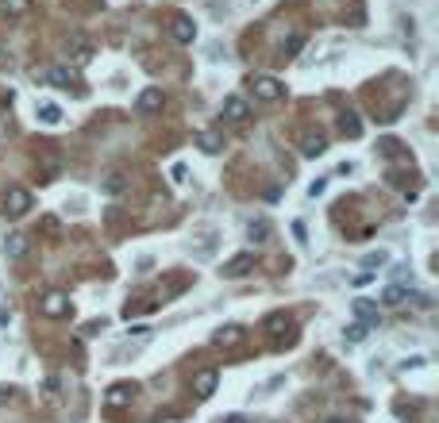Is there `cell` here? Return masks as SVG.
Returning <instances> with one entry per match:
<instances>
[{"label": "cell", "instance_id": "cell-9", "mask_svg": "<svg viewBox=\"0 0 439 423\" xmlns=\"http://www.w3.org/2000/svg\"><path fill=\"white\" fill-rule=\"evenodd\" d=\"M170 35H174L177 42H193L197 39V24H193L189 16H177L174 24H170Z\"/></svg>", "mask_w": 439, "mask_h": 423}, {"label": "cell", "instance_id": "cell-25", "mask_svg": "<svg viewBox=\"0 0 439 423\" xmlns=\"http://www.w3.org/2000/svg\"><path fill=\"white\" fill-rule=\"evenodd\" d=\"M385 262H390V254H385V250H374V254H366V266H385Z\"/></svg>", "mask_w": 439, "mask_h": 423}, {"label": "cell", "instance_id": "cell-3", "mask_svg": "<svg viewBox=\"0 0 439 423\" xmlns=\"http://www.w3.org/2000/svg\"><path fill=\"white\" fill-rule=\"evenodd\" d=\"M27 208H31V192L19 189V185H12V189L4 192V212H8V216H24Z\"/></svg>", "mask_w": 439, "mask_h": 423}, {"label": "cell", "instance_id": "cell-8", "mask_svg": "<svg viewBox=\"0 0 439 423\" xmlns=\"http://www.w3.org/2000/svg\"><path fill=\"white\" fill-rule=\"evenodd\" d=\"M212 342L216 347H235V342H243V327L239 324H224L220 331H212Z\"/></svg>", "mask_w": 439, "mask_h": 423}, {"label": "cell", "instance_id": "cell-5", "mask_svg": "<svg viewBox=\"0 0 439 423\" xmlns=\"http://www.w3.org/2000/svg\"><path fill=\"white\" fill-rule=\"evenodd\" d=\"M131 397H135V385L120 381V385H112V389L104 392V404L108 408H127V404H131Z\"/></svg>", "mask_w": 439, "mask_h": 423}, {"label": "cell", "instance_id": "cell-13", "mask_svg": "<svg viewBox=\"0 0 439 423\" xmlns=\"http://www.w3.org/2000/svg\"><path fill=\"white\" fill-rule=\"evenodd\" d=\"M197 147L205 150V154H220V150H224V135H220V131H200L197 135Z\"/></svg>", "mask_w": 439, "mask_h": 423}, {"label": "cell", "instance_id": "cell-24", "mask_svg": "<svg viewBox=\"0 0 439 423\" xmlns=\"http://www.w3.org/2000/svg\"><path fill=\"white\" fill-rule=\"evenodd\" d=\"M127 189V181H124V177H120V174H112V177H108V181H104V192H112V197H120V192H124Z\"/></svg>", "mask_w": 439, "mask_h": 423}, {"label": "cell", "instance_id": "cell-10", "mask_svg": "<svg viewBox=\"0 0 439 423\" xmlns=\"http://www.w3.org/2000/svg\"><path fill=\"white\" fill-rule=\"evenodd\" d=\"M162 104H166L162 89H143V92H139V100H135V108H139V112H158Z\"/></svg>", "mask_w": 439, "mask_h": 423}, {"label": "cell", "instance_id": "cell-15", "mask_svg": "<svg viewBox=\"0 0 439 423\" xmlns=\"http://www.w3.org/2000/svg\"><path fill=\"white\" fill-rule=\"evenodd\" d=\"M70 50H74V66H89V58H93V47L81 39V35H74V39H70Z\"/></svg>", "mask_w": 439, "mask_h": 423}, {"label": "cell", "instance_id": "cell-23", "mask_svg": "<svg viewBox=\"0 0 439 423\" xmlns=\"http://www.w3.org/2000/svg\"><path fill=\"white\" fill-rule=\"evenodd\" d=\"M247 235H250V239H255V242H262L266 235H270V219H255V224L247 227Z\"/></svg>", "mask_w": 439, "mask_h": 423}, {"label": "cell", "instance_id": "cell-19", "mask_svg": "<svg viewBox=\"0 0 439 423\" xmlns=\"http://www.w3.org/2000/svg\"><path fill=\"white\" fill-rule=\"evenodd\" d=\"M405 297L408 292L401 289V285H390V289L381 292V304H390V308H397V304H405Z\"/></svg>", "mask_w": 439, "mask_h": 423}, {"label": "cell", "instance_id": "cell-18", "mask_svg": "<svg viewBox=\"0 0 439 423\" xmlns=\"http://www.w3.org/2000/svg\"><path fill=\"white\" fill-rule=\"evenodd\" d=\"M39 119L47 127H58L62 124V108H58V104H42V108H39Z\"/></svg>", "mask_w": 439, "mask_h": 423}, {"label": "cell", "instance_id": "cell-16", "mask_svg": "<svg viewBox=\"0 0 439 423\" xmlns=\"http://www.w3.org/2000/svg\"><path fill=\"white\" fill-rule=\"evenodd\" d=\"M224 116L232 119V124L247 119V100H243V97H228V100H224Z\"/></svg>", "mask_w": 439, "mask_h": 423}, {"label": "cell", "instance_id": "cell-11", "mask_svg": "<svg viewBox=\"0 0 439 423\" xmlns=\"http://www.w3.org/2000/svg\"><path fill=\"white\" fill-rule=\"evenodd\" d=\"M39 77L50 85H58V89H70V85H74V69H66V66H50V69H42Z\"/></svg>", "mask_w": 439, "mask_h": 423}, {"label": "cell", "instance_id": "cell-2", "mask_svg": "<svg viewBox=\"0 0 439 423\" xmlns=\"http://www.w3.org/2000/svg\"><path fill=\"white\" fill-rule=\"evenodd\" d=\"M250 89H255L258 100H282L285 97V85L278 81V77H266V74L250 77Z\"/></svg>", "mask_w": 439, "mask_h": 423}, {"label": "cell", "instance_id": "cell-1", "mask_svg": "<svg viewBox=\"0 0 439 423\" xmlns=\"http://www.w3.org/2000/svg\"><path fill=\"white\" fill-rule=\"evenodd\" d=\"M39 312L47 315V320H66L70 315V297L66 292H58V289H50L47 297L39 300Z\"/></svg>", "mask_w": 439, "mask_h": 423}, {"label": "cell", "instance_id": "cell-21", "mask_svg": "<svg viewBox=\"0 0 439 423\" xmlns=\"http://www.w3.org/2000/svg\"><path fill=\"white\" fill-rule=\"evenodd\" d=\"M366 335H370V327H366V324H358V320H355V324H347V331H343V339H347V342H362Z\"/></svg>", "mask_w": 439, "mask_h": 423}, {"label": "cell", "instance_id": "cell-4", "mask_svg": "<svg viewBox=\"0 0 439 423\" xmlns=\"http://www.w3.org/2000/svg\"><path fill=\"white\" fill-rule=\"evenodd\" d=\"M27 247H31V242H27V235H19V231L4 235V242H0V250H4V258H8V262H19V258L27 254Z\"/></svg>", "mask_w": 439, "mask_h": 423}, {"label": "cell", "instance_id": "cell-14", "mask_svg": "<svg viewBox=\"0 0 439 423\" xmlns=\"http://www.w3.org/2000/svg\"><path fill=\"white\" fill-rule=\"evenodd\" d=\"M324 150H328V139H324V135H305V139H301V154L305 158H320Z\"/></svg>", "mask_w": 439, "mask_h": 423}, {"label": "cell", "instance_id": "cell-22", "mask_svg": "<svg viewBox=\"0 0 439 423\" xmlns=\"http://www.w3.org/2000/svg\"><path fill=\"white\" fill-rule=\"evenodd\" d=\"M266 327H270V335H278V339H282V327H285V331H289V315L273 312L270 320H266Z\"/></svg>", "mask_w": 439, "mask_h": 423}, {"label": "cell", "instance_id": "cell-28", "mask_svg": "<svg viewBox=\"0 0 439 423\" xmlns=\"http://www.w3.org/2000/svg\"><path fill=\"white\" fill-rule=\"evenodd\" d=\"M324 423H347V420H340V415H335V420H324Z\"/></svg>", "mask_w": 439, "mask_h": 423}, {"label": "cell", "instance_id": "cell-17", "mask_svg": "<svg viewBox=\"0 0 439 423\" xmlns=\"http://www.w3.org/2000/svg\"><path fill=\"white\" fill-rule=\"evenodd\" d=\"M0 12L8 19H24L31 12V0H0Z\"/></svg>", "mask_w": 439, "mask_h": 423}, {"label": "cell", "instance_id": "cell-26", "mask_svg": "<svg viewBox=\"0 0 439 423\" xmlns=\"http://www.w3.org/2000/svg\"><path fill=\"white\" fill-rule=\"evenodd\" d=\"M324 189H328V181H324V177H320V181H312V185H308V197H320Z\"/></svg>", "mask_w": 439, "mask_h": 423}, {"label": "cell", "instance_id": "cell-12", "mask_svg": "<svg viewBox=\"0 0 439 423\" xmlns=\"http://www.w3.org/2000/svg\"><path fill=\"white\" fill-rule=\"evenodd\" d=\"M355 315H358V324H366V327L378 324V304H374L370 297H358L355 300Z\"/></svg>", "mask_w": 439, "mask_h": 423}, {"label": "cell", "instance_id": "cell-6", "mask_svg": "<svg viewBox=\"0 0 439 423\" xmlns=\"http://www.w3.org/2000/svg\"><path fill=\"white\" fill-rule=\"evenodd\" d=\"M250 269H255V254H235L232 262H224L220 274H224V277H247Z\"/></svg>", "mask_w": 439, "mask_h": 423}, {"label": "cell", "instance_id": "cell-20", "mask_svg": "<svg viewBox=\"0 0 439 423\" xmlns=\"http://www.w3.org/2000/svg\"><path fill=\"white\" fill-rule=\"evenodd\" d=\"M340 127H343V135H351V139H358V135H362V124H358L355 112H347V116L340 119Z\"/></svg>", "mask_w": 439, "mask_h": 423}, {"label": "cell", "instance_id": "cell-27", "mask_svg": "<svg viewBox=\"0 0 439 423\" xmlns=\"http://www.w3.org/2000/svg\"><path fill=\"white\" fill-rule=\"evenodd\" d=\"M220 423H247V415H239V412H232V415H224Z\"/></svg>", "mask_w": 439, "mask_h": 423}, {"label": "cell", "instance_id": "cell-7", "mask_svg": "<svg viewBox=\"0 0 439 423\" xmlns=\"http://www.w3.org/2000/svg\"><path fill=\"white\" fill-rule=\"evenodd\" d=\"M216 381H220V374H216V370H200V374L193 377V392L208 400V397L216 392Z\"/></svg>", "mask_w": 439, "mask_h": 423}]
</instances>
